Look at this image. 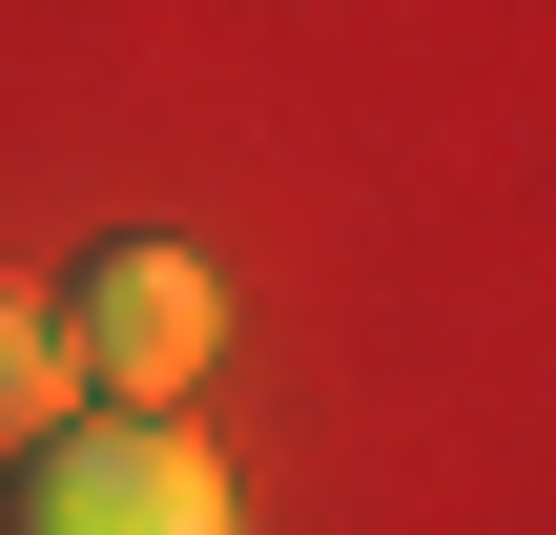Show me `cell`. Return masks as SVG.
Segmentation results:
<instances>
[{
  "mask_svg": "<svg viewBox=\"0 0 556 535\" xmlns=\"http://www.w3.org/2000/svg\"><path fill=\"white\" fill-rule=\"evenodd\" d=\"M0 535H248V495H227V454L165 433V412H62V433H21Z\"/></svg>",
  "mask_w": 556,
  "mask_h": 535,
  "instance_id": "6da1fadb",
  "label": "cell"
},
{
  "mask_svg": "<svg viewBox=\"0 0 556 535\" xmlns=\"http://www.w3.org/2000/svg\"><path fill=\"white\" fill-rule=\"evenodd\" d=\"M206 351H227V268H206V247H103V268L62 289V371H83L103 412H186Z\"/></svg>",
  "mask_w": 556,
  "mask_h": 535,
  "instance_id": "7a4b0ae2",
  "label": "cell"
},
{
  "mask_svg": "<svg viewBox=\"0 0 556 535\" xmlns=\"http://www.w3.org/2000/svg\"><path fill=\"white\" fill-rule=\"evenodd\" d=\"M62 412H83V371H62V309H41V289H0V454H21V433H62Z\"/></svg>",
  "mask_w": 556,
  "mask_h": 535,
  "instance_id": "3957f363",
  "label": "cell"
}]
</instances>
